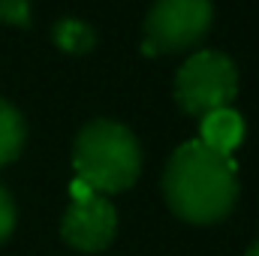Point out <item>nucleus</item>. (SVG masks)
<instances>
[{
    "label": "nucleus",
    "instance_id": "1",
    "mask_svg": "<svg viewBox=\"0 0 259 256\" xmlns=\"http://www.w3.org/2000/svg\"><path fill=\"white\" fill-rule=\"evenodd\" d=\"M169 208L187 223H217L238 199V175L232 157L214 154L199 139L184 142L163 172Z\"/></svg>",
    "mask_w": 259,
    "mask_h": 256
},
{
    "label": "nucleus",
    "instance_id": "2",
    "mask_svg": "<svg viewBox=\"0 0 259 256\" xmlns=\"http://www.w3.org/2000/svg\"><path fill=\"white\" fill-rule=\"evenodd\" d=\"M72 169L78 181L100 196L121 193L142 172V148L124 124L100 118L75 136Z\"/></svg>",
    "mask_w": 259,
    "mask_h": 256
},
{
    "label": "nucleus",
    "instance_id": "3",
    "mask_svg": "<svg viewBox=\"0 0 259 256\" xmlns=\"http://www.w3.org/2000/svg\"><path fill=\"white\" fill-rule=\"evenodd\" d=\"M238 97V69L214 49L196 52L175 75V100L187 115H208L217 109H229Z\"/></svg>",
    "mask_w": 259,
    "mask_h": 256
},
{
    "label": "nucleus",
    "instance_id": "4",
    "mask_svg": "<svg viewBox=\"0 0 259 256\" xmlns=\"http://www.w3.org/2000/svg\"><path fill=\"white\" fill-rule=\"evenodd\" d=\"M211 0H154L145 18V55L187 52L211 30Z\"/></svg>",
    "mask_w": 259,
    "mask_h": 256
},
{
    "label": "nucleus",
    "instance_id": "5",
    "mask_svg": "<svg viewBox=\"0 0 259 256\" xmlns=\"http://www.w3.org/2000/svg\"><path fill=\"white\" fill-rule=\"evenodd\" d=\"M115 229H118L115 205L100 193H94L91 199L72 202L64 214V223H61L64 241L75 250H84V253L109 247L115 238Z\"/></svg>",
    "mask_w": 259,
    "mask_h": 256
},
{
    "label": "nucleus",
    "instance_id": "6",
    "mask_svg": "<svg viewBox=\"0 0 259 256\" xmlns=\"http://www.w3.org/2000/svg\"><path fill=\"white\" fill-rule=\"evenodd\" d=\"M244 139V121L238 112L232 109H217L202 115V127H199V142L205 148H211L214 154L229 157Z\"/></svg>",
    "mask_w": 259,
    "mask_h": 256
},
{
    "label": "nucleus",
    "instance_id": "7",
    "mask_svg": "<svg viewBox=\"0 0 259 256\" xmlns=\"http://www.w3.org/2000/svg\"><path fill=\"white\" fill-rule=\"evenodd\" d=\"M52 39H55V46L61 52H66V55H84V52H91L97 46V30L88 21L66 15V18H61L52 27Z\"/></svg>",
    "mask_w": 259,
    "mask_h": 256
},
{
    "label": "nucleus",
    "instance_id": "8",
    "mask_svg": "<svg viewBox=\"0 0 259 256\" xmlns=\"http://www.w3.org/2000/svg\"><path fill=\"white\" fill-rule=\"evenodd\" d=\"M24 136H27V130H24L21 112H18L12 103L0 100V166L12 163V160L21 154Z\"/></svg>",
    "mask_w": 259,
    "mask_h": 256
},
{
    "label": "nucleus",
    "instance_id": "9",
    "mask_svg": "<svg viewBox=\"0 0 259 256\" xmlns=\"http://www.w3.org/2000/svg\"><path fill=\"white\" fill-rule=\"evenodd\" d=\"M0 24L30 27V0H0Z\"/></svg>",
    "mask_w": 259,
    "mask_h": 256
},
{
    "label": "nucleus",
    "instance_id": "10",
    "mask_svg": "<svg viewBox=\"0 0 259 256\" xmlns=\"http://www.w3.org/2000/svg\"><path fill=\"white\" fill-rule=\"evenodd\" d=\"M12 226H15V205H12V196L0 187V244L9 238Z\"/></svg>",
    "mask_w": 259,
    "mask_h": 256
},
{
    "label": "nucleus",
    "instance_id": "11",
    "mask_svg": "<svg viewBox=\"0 0 259 256\" xmlns=\"http://www.w3.org/2000/svg\"><path fill=\"white\" fill-rule=\"evenodd\" d=\"M69 193H72V202H81V199H91V196H94V190H91V187H88L84 181H78V178L72 181Z\"/></svg>",
    "mask_w": 259,
    "mask_h": 256
},
{
    "label": "nucleus",
    "instance_id": "12",
    "mask_svg": "<svg viewBox=\"0 0 259 256\" xmlns=\"http://www.w3.org/2000/svg\"><path fill=\"white\" fill-rule=\"evenodd\" d=\"M247 256H259V241L253 244V247H250V253H247Z\"/></svg>",
    "mask_w": 259,
    "mask_h": 256
}]
</instances>
